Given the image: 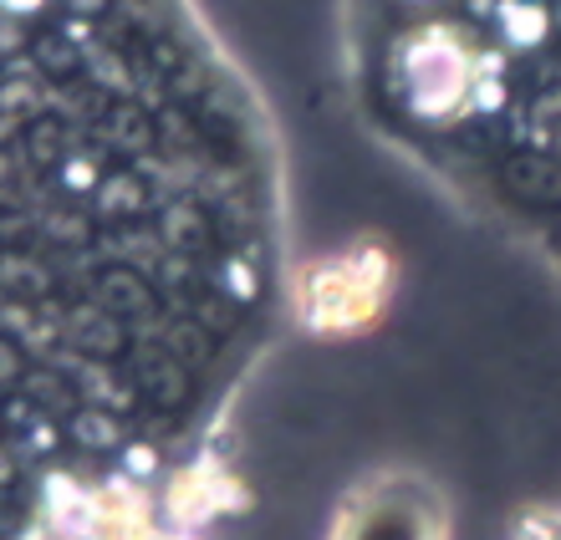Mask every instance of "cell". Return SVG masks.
Segmentation results:
<instances>
[{
	"label": "cell",
	"mask_w": 561,
	"mask_h": 540,
	"mask_svg": "<svg viewBox=\"0 0 561 540\" xmlns=\"http://www.w3.org/2000/svg\"><path fill=\"white\" fill-rule=\"evenodd\" d=\"M11 26L15 424L118 464L199 424L271 296V163L245 97L174 11ZM15 434V438H21Z\"/></svg>",
	"instance_id": "1"
},
{
	"label": "cell",
	"mask_w": 561,
	"mask_h": 540,
	"mask_svg": "<svg viewBox=\"0 0 561 540\" xmlns=\"http://www.w3.org/2000/svg\"><path fill=\"white\" fill-rule=\"evenodd\" d=\"M531 36H465L459 15L424 46L414 133H449L455 159L490 169L511 205L561 240V36L526 15Z\"/></svg>",
	"instance_id": "2"
}]
</instances>
